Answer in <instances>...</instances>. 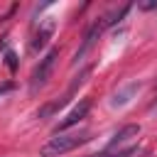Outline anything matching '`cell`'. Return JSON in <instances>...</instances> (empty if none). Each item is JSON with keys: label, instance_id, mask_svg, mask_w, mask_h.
<instances>
[{"label": "cell", "instance_id": "4", "mask_svg": "<svg viewBox=\"0 0 157 157\" xmlns=\"http://www.w3.org/2000/svg\"><path fill=\"white\" fill-rule=\"evenodd\" d=\"M88 110H91V101H88V98H83V101H81V103H78V105H76V108H74V110H71V113H69V115L56 125V135H59V130H66V128H71V125L81 123V120L88 115Z\"/></svg>", "mask_w": 157, "mask_h": 157}, {"label": "cell", "instance_id": "7", "mask_svg": "<svg viewBox=\"0 0 157 157\" xmlns=\"http://www.w3.org/2000/svg\"><path fill=\"white\" fill-rule=\"evenodd\" d=\"M140 155H145V150H140V147H120V150L103 152L101 157H140Z\"/></svg>", "mask_w": 157, "mask_h": 157}, {"label": "cell", "instance_id": "8", "mask_svg": "<svg viewBox=\"0 0 157 157\" xmlns=\"http://www.w3.org/2000/svg\"><path fill=\"white\" fill-rule=\"evenodd\" d=\"M128 10H130V5H123L120 10H115V12H110L105 20H101V22H103V29H105V27H110V25H115V22H120V20L128 15Z\"/></svg>", "mask_w": 157, "mask_h": 157}, {"label": "cell", "instance_id": "5", "mask_svg": "<svg viewBox=\"0 0 157 157\" xmlns=\"http://www.w3.org/2000/svg\"><path fill=\"white\" fill-rule=\"evenodd\" d=\"M140 135V125L137 123H130V125H123L115 135H113V140H110V145H108V152L110 150H118V147H123L125 142H130L132 137H137Z\"/></svg>", "mask_w": 157, "mask_h": 157}, {"label": "cell", "instance_id": "3", "mask_svg": "<svg viewBox=\"0 0 157 157\" xmlns=\"http://www.w3.org/2000/svg\"><path fill=\"white\" fill-rule=\"evenodd\" d=\"M101 32H103V22H96V25H93V27L86 32V37H83V44H81V47H78V52L74 54V66L83 61V56L91 52V47L96 44V39H98V34H101Z\"/></svg>", "mask_w": 157, "mask_h": 157}, {"label": "cell", "instance_id": "11", "mask_svg": "<svg viewBox=\"0 0 157 157\" xmlns=\"http://www.w3.org/2000/svg\"><path fill=\"white\" fill-rule=\"evenodd\" d=\"M140 10H157V0H155V2H142Z\"/></svg>", "mask_w": 157, "mask_h": 157}, {"label": "cell", "instance_id": "1", "mask_svg": "<svg viewBox=\"0 0 157 157\" xmlns=\"http://www.w3.org/2000/svg\"><path fill=\"white\" fill-rule=\"evenodd\" d=\"M88 140V135L86 132H71V135H56V137H52L47 145H42V150H39V155L42 157H61V155H66V152H71V150H76L78 145H83Z\"/></svg>", "mask_w": 157, "mask_h": 157}, {"label": "cell", "instance_id": "12", "mask_svg": "<svg viewBox=\"0 0 157 157\" xmlns=\"http://www.w3.org/2000/svg\"><path fill=\"white\" fill-rule=\"evenodd\" d=\"M12 86H15L12 81H7V83H2V86H0V96H2V93H7V91H12Z\"/></svg>", "mask_w": 157, "mask_h": 157}, {"label": "cell", "instance_id": "9", "mask_svg": "<svg viewBox=\"0 0 157 157\" xmlns=\"http://www.w3.org/2000/svg\"><path fill=\"white\" fill-rule=\"evenodd\" d=\"M49 34H52V27H44V29H39V32H37V37L32 39V49H34V52H37V49H42V47L47 44Z\"/></svg>", "mask_w": 157, "mask_h": 157}, {"label": "cell", "instance_id": "10", "mask_svg": "<svg viewBox=\"0 0 157 157\" xmlns=\"http://www.w3.org/2000/svg\"><path fill=\"white\" fill-rule=\"evenodd\" d=\"M5 56H7V66H10L12 71H15V66H17V61H15V54H12V52H7Z\"/></svg>", "mask_w": 157, "mask_h": 157}, {"label": "cell", "instance_id": "6", "mask_svg": "<svg viewBox=\"0 0 157 157\" xmlns=\"http://www.w3.org/2000/svg\"><path fill=\"white\" fill-rule=\"evenodd\" d=\"M140 91V83L137 81H132V83H125L123 88H118L115 93H113V98H110V105L113 108H120V105H125V103H130L132 101V96Z\"/></svg>", "mask_w": 157, "mask_h": 157}, {"label": "cell", "instance_id": "2", "mask_svg": "<svg viewBox=\"0 0 157 157\" xmlns=\"http://www.w3.org/2000/svg\"><path fill=\"white\" fill-rule=\"evenodd\" d=\"M56 59H59V49H56V47H52V49L39 59V64L34 66L32 78H29V91H32V93H37V91L47 83V78H49V76H52V71H54Z\"/></svg>", "mask_w": 157, "mask_h": 157}]
</instances>
